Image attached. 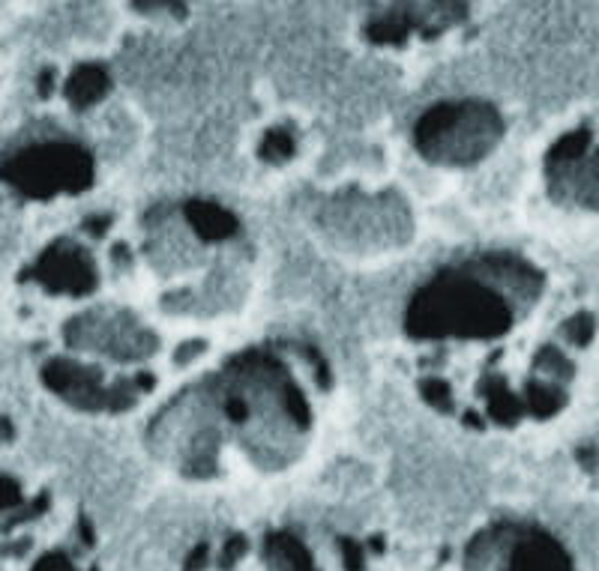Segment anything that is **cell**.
<instances>
[{
  "label": "cell",
  "mask_w": 599,
  "mask_h": 571,
  "mask_svg": "<svg viewBox=\"0 0 599 571\" xmlns=\"http://www.w3.org/2000/svg\"><path fill=\"white\" fill-rule=\"evenodd\" d=\"M45 383L61 395L63 402L84 411H121L135 402V392L126 386H105L102 374L93 365L75 360H54L45 368Z\"/></svg>",
  "instance_id": "cell-7"
},
{
  "label": "cell",
  "mask_w": 599,
  "mask_h": 571,
  "mask_svg": "<svg viewBox=\"0 0 599 571\" xmlns=\"http://www.w3.org/2000/svg\"><path fill=\"white\" fill-rule=\"evenodd\" d=\"M543 297V272L513 255L474 258L426 281L407 305L414 339H498L516 323V309Z\"/></svg>",
  "instance_id": "cell-1"
},
{
  "label": "cell",
  "mask_w": 599,
  "mask_h": 571,
  "mask_svg": "<svg viewBox=\"0 0 599 571\" xmlns=\"http://www.w3.org/2000/svg\"><path fill=\"white\" fill-rule=\"evenodd\" d=\"M504 138V121L495 105L483 100L441 102L428 108L414 129L420 156L432 165L467 168L477 165Z\"/></svg>",
  "instance_id": "cell-2"
},
{
  "label": "cell",
  "mask_w": 599,
  "mask_h": 571,
  "mask_svg": "<svg viewBox=\"0 0 599 571\" xmlns=\"http://www.w3.org/2000/svg\"><path fill=\"white\" fill-rule=\"evenodd\" d=\"M537 368L539 371H549L555 381H569L572 374H576V368H572V362L564 356V353L558 351V347H543V351L537 353Z\"/></svg>",
  "instance_id": "cell-16"
},
{
  "label": "cell",
  "mask_w": 599,
  "mask_h": 571,
  "mask_svg": "<svg viewBox=\"0 0 599 571\" xmlns=\"http://www.w3.org/2000/svg\"><path fill=\"white\" fill-rule=\"evenodd\" d=\"M66 341L72 347L82 351H105L123 360H142L156 347V341L151 339V332L142 330L133 318L126 314H84L79 321L70 323L66 330Z\"/></svg>",
  "instance_id": "cell-6"
},
{
  "label": "cell",
  "mask_w": 599,
  "mask_h": 571,
  "mask_svg": "<svg viewBox=\"0 0 599 571\" xmlns=\"http://www.w3.org/2000/svg\"><path fill=\"white\" fill-rule=\"evenodd\" d=\"M590 150V129H576L555 141V147L546 156V170L567 168L572 162H579Z\"/></svg>",
  "instance_id": "cell-12"
},
{
  "label": "cell",
  "mask_w": 599,
  "mask_h": 571,
  "mask_svg": "<svg viewBox=\"0 0 599 571\" xmlns=\"http://www.w3.org/2000/svg\"><path fill=\"white\" fill-rule=\"evenodd\" d=\"M498 571H576L555 536L537 527L495 523L467 541Z\"/></svg>",
  "instance_id": "cell-5"
},
{
  "label": "cell",
  "mask_w": 599,
  "mask_h": 571,
  "mask_svg": "<svg viewBox=\"0 0 599 571\" xmlns=\"http://www.w3.org/2000/svg\"><path fill=\"white\" fill-rule=\"evenodd\" d=\"M551 198L558 204H576L585 210H599V150L581 156L567 168L546 170Z\"/></svg>",
  "instance_id": "cell-8"
},
{
  "label": "cell",
  "mask_w": 599,
  "mask_h": 571,
  "mask_svg": "<svg viewBox=\"0 0 599 571\" xmlns=\"http://www.w3.org/2000/svg\"><path fill=\"white\" fill-rule=\"evenodd\" d=\"M7 177L16 189L28 191L33 198H51L58 191L87 189L93 180V159L79 144L58 141L19 153L10 162Z\"/></svg>",
  "instance_id": "cell-4"
},
{
  "label": "cell",
  "mask_w": 599,
  "mask_h": 571,
  "mask_svg": "<svg viewBox=\"0 0 599 571\" xmlns=\"http://www.w3.org/2000/svg\"><path fill=\"white\" fill-rule=\"evenodd\" d=\"M133 3L142 12H174V15L184 12V0H133Z\"/></svg>",
  "instance_id": "cell-17"
},
{
  "label": "cell",
  "mask_w": 599,
  "mask_h": 571,
  "mask_svg": "<svg viewBox=\"0 0 599 571\" xmlns=\"http://www.w3.org/2000/svg\"><path fill=\"white\" fill-rule=\"evenodd\" d=\"M40 279L49 288H58V291L84 293L93 288L96 270H93L91 258L82 249H75L72 242H61L42 258Z\"/></svg>",
  "instance_id": "cell-9"
},
{
  "label": "cell",
  "mask_w": 599,
  "mask_h": 571,
  "mask_svg": "<svg viewBox=\"0 0 599 571\" xmlns=\"http://www.w3.org/2000/svg\"><path fill=\"white\" fill-rule=\"evenodd\" d=\"M109 93V72L102 66H79L66 81V100L75 108H91Z\"/></svg>",
  "instance_id": "cell-11"
},
{
  "label": "cell",
  "mask_w": 599,
  "mask_h": 571,
  "mask_svg": "<svg viewBox=\"0 0 599 571\" xmlns=\"http://www.w3.org/2000/svg\"><path fill=\"white\" fill-rule=\"evenodd\" d=\"M525 407H528L534 416H539V419H549V416H555V413L567 404V395H564V390L560 386H555V383H528V392H525Z\"/></svg>",
  "instance_id": "cell-13"
},
{
  "label": "cell",
  "mask_w": 599,
  "mask_h": 571,
  "mask_svg": "<svg viewBox=\"0 0 599 571\" xmlns=\"http://www.w3.org/2000/svg\"><path fill=\"white\" fill-rule=\"evenodd\" d=\"M295 156V138L285 129L267 132V138L261 141V159L267 162H285Z\"/></svg>",
  "instance_id": "cell-15"
},
{
  "label": "cell",
  "mask_w": 599,
  "mask_h": 571,
  "mask_svg": "<svg viewBox=\"0 0 599 571\" xmlns=\"http://www.w3.org/2000/svg\"><path fill=\"white\" fill-rule=\"evenodd\" d=\"M330 240L351 251H375L405 242L411 216L396 195H342L324 212Z\"/></svg>",
  "instance_id": "cell-3"
},
{
  "label": "cell",
  "mask_w": 599,
  "mask_h": 571,
  "mask_svg": "<svg viewBox=\"0 0 599 571\" xmlns=\"http://www.w3.org/2000/svg\"><path fill=\"white\" fill-rule=\"evenodd\" d=\"M186 221L202 240H228L237 231V219L231 212L216 207L210 201H189L186 204Z\"/></svg>",
  "instance_id": "cell-10"
},
{
  "label": "cell",
  "mask_w": 599,
  "mask_h": 571,
  "mask_svg": "<svg viewBox=\"0 0 599 571\" xmlns=\"http://www.w3.org/2000/svg\"><path fill=\"white\" fill-rule=\"evenodd\" d=\"M560 332H564V339H567L569 344L588 347L593 332H597V321H593V314H588V311H579V314H572V318L560 326Z\"/></svg>",
  "instance_id": "cell-14"
}]
</instances>
